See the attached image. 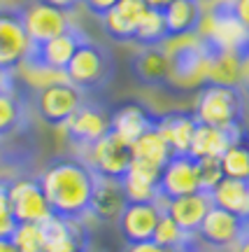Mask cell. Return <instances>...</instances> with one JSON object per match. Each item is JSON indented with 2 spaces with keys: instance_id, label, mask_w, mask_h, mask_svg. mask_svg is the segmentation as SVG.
Instances as JSON below:
<instances>
[{
  "instance_id": "obj_3",
  "label": "cell",
  "mask_w": 249,
  "mask_h": 252,
  "mask_svg": "<svg viewBox=\"0 0 249 252\" xmlns=\"http://www.w3.org/2000/svg\"><path fill=\"white\" fill-rule=\"evenodd\" d=\"M196 35L212 52L249 54V31L235 14L233 0H217L210 9H203Z\"/></svg>"
},
{
  "instance_id": "obj_13",
  "label": "cell",
  "mask_w": 249,
  "mask_h": 252,
  "mask_svg": "<svg viewBox=\"0 0 249 252\" xmlns=\"http://www.w3.org/2000/svg\"><path fill=\"white\" fill-rule=\"evenodd\" d=\"M30 49L33 45L24 31L19 9L0 7V70H14Z\"/></svg>"
},
{
  "instance_id": "obj_43",
  "label": "cell",
  "mask_w": 249,
  "mask_h": 252,
  "mask_svg": "<svg viewBox=\"0 0 249 252\" xmlns=\"http://www.w3.org/2000/svg\"><path fill=\"white\" fill-rule=\"evenodd\" d=\"M233 252H249V229H247V234L238 241V245L233 248Z\"/></svg>"
},
{
  "instance_id": "obj_7",
  "label": "cell",
  "mask_w": 249,
  "mask_h": 252,
  "mask_svg": "<svg viewBox=\"0 0 249 252\" xmlns=\"http://www.w3.org/2000/svg\"><path fill=\"white\" fill-rule=\"evenodd\" d=\"M19 17L24 24L30 45L37 47L52 40V37L65 33L70 26H75L70 19V12H63V9L49 5L47 0H33L19 9Z\"/></svg>"
},
{
  "instance_id": "obj_9",
  "label": "cell",
  "mask_w": 249,
  "mask_h": 252,
  "mask_svg": "<svg viewBox=\"0 0 249 252\" xmlns=\"http://www.w3.org/2000/svg\"><path fill=\"white\" fill-rule=\"evenodd\" d=\"M84 100L86 98L77 87H72L70 82H58L33 94V108L45 124L63 126Z\"/></svg>"
},
{
  "instance_id": "obj_22",
  "label": "cell",
  "mask_w": 249,
  "mask_h": 252,
  "mask_svg": "<svg viewBox=\"0 0 249 252\" xmlns=\"http://www.w3.org/2000/svg\"><path fill=\"white\" fill-rule=\"evenodd\" d=\"M240 131V128H238ZM238 131H226L217 126L198 124L194 131V140L189 147V157L194 159H221V154L228 150Z\"/></svg>"
},
{
  "instance_id": "obj_11",
  "label": "cell",
  "mask_w": 249,
  "mask_h": 252,
  "mask_svg": "<svg viewBox=\"0 0 249 252\" xmlns=\"http://www.w3.org/2000/svg\"><path fill=\"white\" fill-rule=\"evenodd\" d=\"M110 117L112 115L105 108H100L98 103L84 100L63 126H65V133L75 147H86V145L96 143L98 138H103L105 133H110V128H112Z\"/></svg>"
},
{
  "instance_id": "obj_41",
  "label": "cell",
  "mask_w": 249,
  "mask_h": 252,
  "mask_svg": "<svg viewBox=\"0 0 249 252\" xmlns=\"http://www.w3.org/2000/svg\"><path fill=\"white\" fill-rule=\"evenodd\" d=\"M49 5H54V7L63 9V12H70V9H75L77 5H80L82 0H47Z\"/></svg>"
},
{
  "instance_id": "obj_39",
  "label": "cell",
  "mask_w": 249,
  "mask_h": 252,
  "mask_svg": "<svg viewBox=\"0 0 249 252\" xmlns=\"http://www.w3.org/2000/svg\"><path fill=\"white\" fill-rule=\"evenodd\" d=\"M124 252H168V250H163L154 241H142V243H128V248Z\"/></svg>"
},
{
  "instance_id": "obj_15",
  "label": "cell",
  "mask_w": 249,
  "mask_h": 252,
  "mask_svg": "<svg viewBox=\"0 0 249 252\" xmlns=\"http://www.w3.org/2000/svg\"><path fill=\"white\" fill-rule=\"evenodd\" d=\"M161 206H163V213H166L182 231L196 236L200 222L205 220L207 210L212 208V201H210V194L194 191V194H187V196L161 201Z\"/></svg>"
},
{
  "instance_id": "obj_6",
  "label": "cell",
  "mask_w": 249,
  "mask_h": 252,
  "mask_svg": "<svg viewBox=\"0 0 249 252\" xmlns=\"http://www.w3.org/2000/svg\"><path fill=\"white\" fill-rule=\"evenodd\" d=\"M80 159L91 168L96 178H107V180H121L133 161V150L131 143L116 133H105L96 143L80 147Z\"/></svg>"
},
{
  "instance_id": "obj_21",
  "label": "cell",
  "mask_w": 249,
  "mask_h": 252,
  "mask_svg": "<svg viewBox=\"0 0 249 252\" xmlns=\"http://www.w3.org/2000/svg\"><path fill=\"white\" fill-rule=\"evenodd\" d=\"M110 124H112V128H110L112 133L124 138L126 143H133L144 131H149L151 126L156 124V117L142 103H124L121 108H116L112 112Z\"/></svg>"
},
{
  "instance_id": "obj_19",
  "label": "cell",
  "mask_w": 249,
  "mask_h": 252,
  "mask_svg": "<svg viewBox=\"0 0 249 252\" xmlns=\"http://www.w3.org/2000/svg\"><path fill=\"white\" fill-rule=\"evenodd\" d=\"M128 198L124 194L121 180H107V178H96L93 196H91V217L100 222H116L119 215L124 213Z\"/></svg>"
},
{
  "instance_id": "obj_16",
  "label": "cell",
  "mask_w": 249,
  "mask_h": 252,
  "mask_svg": "<svg viewBox=\"0 0 249 252\" xmlns=\"http://www.w3.org/2000/svg\"><path fill=\"white\" fill-rule=\"evenodd\" d=\"M131 72L144 87L170 84V59L161 47H142L131 59Z\"/></svg>"
},
{
  "instance_id": "obj_45",
  "label": "cell",
  "mask_w": 249,
  "mask_h": 252,
  "mask_svg": "<svg viewBox=\"0 0 249 252\" xmlns=\"http://www.w3.org/2000/svg\"><path fill=\"white\" fill-rule=\"evenodd\" d=\"M242 91H245V98L249 100V80L245 82V84H242Z\"/></svg>"
},
{
  "instance_id": "obj_17",
  "label": "cell",
  "mask_w": 249,
  "mask_h": 252,
  "mask_svg": "<svg viewBox=\"0 0 249 252\" xmlns=\"http://www.w3.org/2000/svg\"><path fill=\"white\" fill-rule=\"evenodd\" d=\"M196 126H198V122H196V117H194V112L175 110V112H168V115L156 117L154 128L163 135V140L168 143L172 154H189V147H191V140H194Z\"/></svg>"
},
{
  "instance_id": "obj_42",
  "label": "cell",
  "mask_w": 249,
  "mask_h": 252,
  "mask_svg": "<svg viewBox=\"0 0 249 252\" xmlns=\"http://www.w3.org/2000/svg\"><path fill=\"white\" fill-rule=\"evenodd\" d=\"M0 252H19V248L12 238H0Z\"/></svg>"
},
{
  "instance_id": "obj_10",
  "label": "cell",
  "mask_w": 249,
  "mask_h": 252,
  "mask_svg": "<svg viewBox=\"0 0 249 252\" xmlns=\"http://www.w3.org/2000/svg\"><path fill=\"white\" fill-rule=\"evenodd\" d=\"M7 198L19 224L21 222L42 224L47 217L54 215L37 178H14V180H7Z\"/></svg>"
},
{
  "instance_id": "obj_28",
  "label": "cell",
  "mask_w": 249,
  "mask_h": 252,
  "mask_svg": "<svg viewBox=\"0 0 249 252\" xmlns=\"http://www.w3.org/2000/svg\"><path fill=\"white\" fill-rule=\"evenodd\" d=\"M131 150H133V161L147 163V166H154V168H163L166 161H168L172 152H170L168 143L163 140V135L151 126L149 131H144L138 140L131 143Z\"/></svg>"
},
{
  "instance_id": "obj_20",
  "label": "cell",
  "mask_w": 249,
  "mask_h": 252,
  "mask_svg": "<svg viewBox=\"0 0 249 252\" xmlns=\"http://www.w3.org/2000/svg\"><path fill=\"white\" fill-rule=\"evenodd\" d=\"M159 175L161 171L140 161H131V168L121 178V187L128 203H151L159 201Z\"/></svg>"
},
{
  "instance_id": "obj_24",
  "label": "cell",
  "mask_w": 249,
  "mask_h": 252,
  "mask_svg": "<svg viewBox=\"0 0 249 252\" xmlns=\"http://www.w3.org/2000/svg\"><path fill=\"white\" fill-rule=\"evenodd\" d=\"M210 201H212V206L223 208L242 220H249V180L223 178L210 191Z\"/></svg>"
},
{
  "instance_id": "obj_27",
  "label": "cell",
  "mask_w": 249,
  "mask_h": 252,
  "mask_svg": "<svg viewBox=\"0 0 249 252\" xmlns=\"http://www.w3.org/2000/svg\"><path fill=\"white\" fill-rule=\"evenodd\" d=\"M151 241L159 243L163 250H168V252H203V243L198 241V236L182 231L166 213L161 215Z\"/></svg>"
},
{
  "instance_id": "obj_2",
  "label": "cell",
  "mask_w": 249,
  "mask_h": 252,
  "mask_svg": "<svg viewBox=\"0 0 249 252\" xmlns=\"http://www.w3.org/2000/svg\"><path fill=\"white\" fill-rule=\"evenodd\" d=\"M161 49L170 59V84H177L184 89L207 84L212 49L196 33L168 37Z\"/></svg>"
},
{
  "instance_id": "obj_18",
  "label": "cell",
  "mask_w": 249,
  "mask_h": 252,
  "mask_svg": "<svg viewBox=\"0 0 249 252\" xmlns=\"http://www.w3.org/2000/svg\"><path fill=\"white\" fill-rule=\"evenodd\" d=\"M86 40V35L82 33L77 26H70L65 33L61 35L52 37V40H47L42 45H37L30 49V54L40 59L42 63H47L49 68H56V70H63L68 68V63H70L72 54L77 52V47L82 45Z\"/></svg>"
},
{
  "instance_id": "obj_35",
  "label": "cell",
  "mask_w": 249,
  "mask_h": 252,
  "mask_svg": "<svg viewBox=\"0 0 249 252\" xmlns=\"http://www.w3.org/2000/svg\"><path fill=\"white\" fill-rule=\"evenodd\" d=\"M17 217L7 198V180H0V238H12L17 231Z\"/></svg>"
},
{
  "instance_id": "obj_32",
  "label": "cell",
  "mask_w": 249,
  "mask_h": 252,
  "mask_svg": "<svg viewBox=\"0 0 249 252\" xmlns=\"http://www.w3.org/2000/svg\"><path fill=\"white\" fill-rule=\"evenodd\" d=\"M12 241L17 243L19 252H47V238L42 231V224H35V222L17 224Z\"/></svg>"
},
{
  "instance_id": "obj_26",
  "label": "cell",
  "mask_w": 249,
  "mask_h": 252,
  "mask_svg": "<svg viewBox=\"0 0 249 252\" xmlns=\"http://www.w3.org/2000/svg\"><path fill=\"white\" fill-rule=\"evenodd\" d=\"M200 17H203V0H172L163 9L168 37L196 33Z\"/></svg>"
},
{
  "instance_id": "obj_14",
  "label": "cell",
  "mask_w": 249,
  "mask_h": 252,
  "mask_svg": "<svg viewBox=\"0 0 249 252\" xmlns=\"http://www.w3.org/2000/svg\"><path fill=\"white\" fill-rule=\"evenodd\" d=\"M161 215H163L161 201H151V203H126L124 213L116 220L121 238H124L126 243L151 241Z\"/></svg>"
},
{
  "instance_id": "obj_4",
  "label": "cell",
  "mask_w": 249,
  "mask_h": 252,
  "mask_svg": "<svg viewBox=\"0 0 249 252\" xmlns=\"http://www.w3.org/2000/svg\"><path fill=\"white\" fill-rule=\"evenodd\" d=\"M194 117L198 124L238 131L245 126V91L242 87L203 84L198 91Z\"/></svg>"
},
{
  "instance_id": "obj_29",
  "label": "cell",
  "mask_w": 249,
  "mask_h": 252,
  "mask_svg": "<svg viewBox=\"0 0 249 252\" xmlns=\"http://www.w3.org/2000/svg\"><path fill=\"white\" fill-rule=\"evenodd\" d=\"M221 168L226 178L235 180H249V128L242 126L235 133L228 150L221 154Z\"/></svg>"
},
{
  "instance_id": "obj_5",
  "label": "cell",
  "mask_w": 249,
  "mask_h": 252,
  "mask_svg": "<svg viewBox=\"0 0 249 252\" xmlns=\"http://www.w3.org/2000/svg\"><path fill=\"white\" fill-rule=\"evenodd\" d=\"M114 75V63L112 54L107 52L103 45L93 42V40H84L77 52L72 54L68 68H65V77L72 87H77L82 94H93L100 91Z\"/></svg>"
},
{
  "instance_id": "obj_1",
  "label": "cell",
  "mask_w": 249,
  "mask_h": 252,
  "mask_svg": "<svg viewBox=\"0 0 249 252\" xmlns=\"http://www.w3.org/2000/svg\"><path fill=\"white\" fill-rule=\"evenodd\" d=\"M37 182L45 191L47 203L54 215L70 222H82L89 217L96 175L80 157L54 159L37 175Z\"/></svg>"
},
{
  "instance_id": "obj_23",
  "label": "cell",
  "mask_w": 249,
  "mask_h": 252,
  "mask_svg": "<svg viewBox=\"0 0 249 252\" xmlns=\"http://www.w3.org/2000/svg\"><path fill=\"white\" fill-rule=\"evenodd\" d=\"M14 80H17V84H24L30 94H35V91H42V89H47V87H52V84L68 82V77H65L63 70L49 68L47 63H42L33 54H28L26 59L14 68Z\"/></svg>"
},
{
  "instance_id": "obj_30",
  "label": "cell",
  "mask_w": 249,
  "mask_h": 252,
  "mask_svg": "<svg viewBox=\"0 0 249 252\" xmlns=\"http://www.w3.org/2000/svg\"><path fill=\"white\" fill-rule=\"evenodd\" d=\"M26 119V105L17 91V80L12 87L0 89V138L17 133Z\"/></svg>"
},
{
  "instance_id": "obj_12",
  "label": "cell",
  "mask_w": 249,
  "mask_h": 252,
  "mask_svg": "<svg viewBox=\"0 0 249 252\" xmlns=\"http://www.w3.org/2000/svg\"><path fill=\"white\" fill-rule=\"evenodd\" d=\"M200 191L198 187L196 159L189 154H172L159 175V201H170Z\"/></svg>"
},
{
  "instance_id": "obj_34",
  "label": "cell",
  "mask_w": 249,
  "mask_h": 252,
  "mask_svg": "<svg viewBox=\"0 0 249 252\" xmlns=\"http://www.w3.org/2000/svg\"><path fill=\"white\" fill-rule=\"evenodd\" d=\"M100 26H103V31H105L112 40H116V42H131V40H133V26H128L114 9H110L107 14L100 17Z\"/></svg>"
},
{
  "instance_id": "obj_33",
  "label": "cell",
  "mask_w": 249,
  "mask_h": 252,
  "mask_svg": "<svg viewBox=\"0 0 249 252\" xmlns=\"http://www.w3.org/2000/svg\"><path fill=\"white\" fill-rule=\"evenodd\" d=\"M196 173H198V187L205 194H210L226 178L219 159H196Z\"/></svg>"
},
{
  "instance_id": "obj_44",
  "label": "cell",
  "mask_w": 249,
  "mask_h": 252,
  "mask_svg": "<svg viewBox=\"0 0 249 252\" xmlns=\"http://www.w3.org/2000/svg\"><path fill=\"white\" fill-rule=\"evenodd\" d=\"M144 2H147V7H151V9H161V12H163V9L168 7L172 0H144Z\"/></svg>"
},
{
  "instance_id": "obj_31",
  "label": "cell",
  "mask_w": 249,
  "mask_h": 252,
  "mask_svg": "<svg viewBox=\"0 0 249 252\" xmlns=\"http://www.w3.org/2000/svg\"><path fill=\"white\" fill-rule=\"evenodd\" d=\"M166 40H168V28H166L163 12L147 7V12L140 19V24L135 26L131 42H135L140 47H161Z\"/></svg>"
},
{
  "instance_id": "obj_40",
  "label": "cell",
  "mask_w": 249,
  "mask_h": 252,
  "mask_svg": "<svg viewBox=\"0 0 249 252\" xmlns=\"http://www.w3.org/2000/svg\"><path fill=\"white\" fill-rule=\"evenodd\" d=\"M233 9H235L238 19L245 24V28L249 31V0H233Z\"/></svg>"
},
{
  "instance_id": "obj_25",
  "label": "cell",
  "mask_w": 249,
  "mask_h": 252,
  "mask_svg": "<svg viewBox=\"0 0 249 252\" xmlns=\"http://www.w3.org/2000/svg\"><path fill=\"white\" fill-rule=\"evenodd\" d=\"M249 54L240 52H212L207 84H223V87H242L245 82V59Z\"/></svg>"
},
{
  "instance_id": "obj_36",
  "label": "cell",
  "mask_w": 249,
  "mask_h": 252,
  "mask_svg": "<svg viewBox=\"0 0 249 252\" xmlns=\"http://www.w3.org/2000/svg\"><path fill=\"white\" fill-rule=\"evenodd\" d=\"M114 12L124 19L128 26H133V31H135V26L140 24L142 14L147 12V2L144 0H119L114 5Z\"/></svg>"
},
{
  "instance_id": "obj_8",
  "label": "cell",
  "mask_w": 249,
  "mask_h": 252,
  "mask_svg": "<svg viewBox=\"0 0 249 252\" xmlns=\"http://www.w3.org/2000/svg\"><path fill=\"white\" fill-rule=\"evenodd\" d=\"M249 229V220L233 215L223 208L212 206L207 210L205 220L198 226V241L203 243V248L210 250H233L238 241L247 234Z\"/></svg>"
},
{
  "instance_id": "obj_37",
  "label": "cell",
  "mask_w": 249,
  "mask_h": 252,
  "mask_svg": "<svg viewBox=\"0 0 249 252\" xmlns=\"http://www.w3.org/2000/svg\"><path fill=\"white\" fill-rule=\"evenodd\" d=\"M47 252H89V250H86L84 238H82V236H75V238H68V241H63V243H58V245H49Z\"/></svg>"
},
{
  "instance_id": "obj_38",
  "label": "cell",
  "mask_w": 249,
  "mask_h": 252,
  "mask_svg": "<svg viewBox=\"0 0 249 252\" xmlns=\"http://www.w3.org/2000/svg\"><path fill=\"white\" fill-rule=\"evenodd\" d=\"M119 2V0H82V5L89 9L91 14H96V17H103V14H107L110 9H114V5Z\"/></svg>"
}]
</instances>
